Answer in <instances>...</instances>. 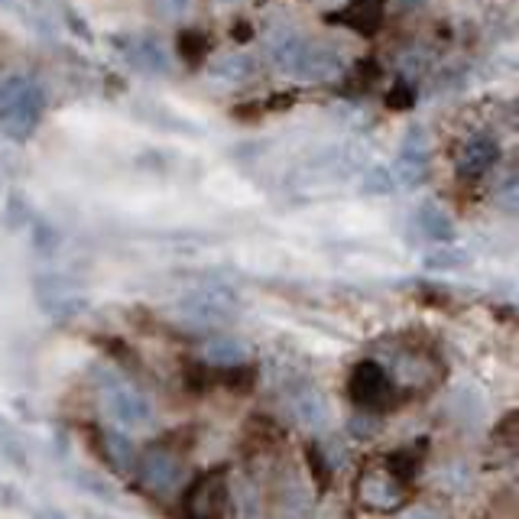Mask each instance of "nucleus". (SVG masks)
Instances as JSON below:
<instances>
[{"mask_svg":"<svg viewBox=\"0 0 519 519\" xmlns=\"http://www.w3.org/2000/svg\"><path fill=\"white\" fill-rule=\"evenodd\" d=\"M270 59L279 75L305 85H331L348 75V62H344V56L335 46L318 43V39H305L299 33L276 36L270 46Z\"/></svg>","mask_w":519,"mask_h":519,"instance_id":"f257e3e1","label":"nucleus"},{"mask_svg":"<svg viewBox=\"0 0 519 519\" xmlns=\"http://www.w3.org/2000/svg\"><path fill=\"white\" fill-rule=\"evenodd\" d=\"M46 98L30 75H7L0 82V137L13 143L30 140L43 121Z\"/></svg>","mask_w":519,"mask_h":519,"instance_id":"f03ea898","label":"nucleus"},{"mask_svg":"<svg viewBox=\"0 0 519 519\" xmlns=\"http://www.w3.org/2000/svg\"><path fill=\"white\" fill-rule=\"evenodd\" d=\"M98 399H101V412L117 429H146L153 422V403L146 399V393L137 383H130L121 374L104 370V377L98 380Z\"/></svg>","mask_w":519,"mask_h":519,"instance_id":"7ed1b4c3","label":"nucleus"},{"mask_svg":"<svg viewBox=\"0 0 519 519\" xmlns=\"http://www.w3.org/2000/svg\"><path fill=\"white\" fill-rule=\"evenodd\" d=\"M137 484L156 500H169L176 497L185 487V461L182 451L172 448L169 442L150 445L140 455V468H137Z\"/></svg>","mask_w":519,"mask_h":519,"instance_id":"20e7f679","label":"nucleus"},{"mask_svg":"<svg viewBox=\"0 0 519 519\" xmlns=\"http://www.w3.org/2000/svg\"><path fill=\"white\" fill-rule=\"evenodd\" d=\"M231 507L228 471H208L192 481L182 494V519H224Z\"/></svg>","mask_w":519,"mask_h":519,"instance_id":"39448f33","label":"nucleus"},{"mask_svg":"<svg viewBox=\"0 0 519 519\" xmlns=\"http://www.w3.org/2000/svg\"><path fill=\"white\" fill-rule=\"evenodd\" d=\"M396 396V380L377 361H357L348 374V399L361 412H383Z\"/></svg>","mask_w":519,"mask_h":519,"instance_id":"423d86ee","label":"nucleus"},{"mask_svg":"<svg viewBox=\"0 0 519 519\" xmlns=\"http://www.w3.org/2000/svg\"><path fill=\"white\" fill-rule=\"evenodd\" d=\"M176 312L182 322L198 325V328H215L228 325L237 315V296L231 289H198L179 299Z\"/></svg>","mask_w":519,"mask_h":519,"instance_id":"0eeeda50","label":"nucleus"},{"mask_svg":"<svg viewBox=\"0 0 519 519\" xmlns=\"http://www.w3.org/2000/svg\"><path fill=\"white\" fill-rule=\"evenodd\" d=\"M406 477H399L390 464H380V468H367L357 481V500L364 503L367 510L377 513H393L399 503L406 500Z\"/></svg>","mask_w":519,"mask_h":519,"instance_id":"6e6552de","label":"nucleus"},{"mask_svg":"<svg viewBox=\"0 0 519 519\" xmlns=\"http://www.w3.org/2000/svg\"><path fill=\"white\" fill-rule=\"evenodd\" d=\"M429 159H432V140L425 127H409L406 137L399 140L393 179L403 189H416V185L429 176Z\"/></svg>","mask_w":519,"mask_h":519,"instance_id":"1a4fd4ad","label":"nucleus"},{"mask_svg":"<svg viewBox=\"0 0 519 519\" xmlns=\"http://www.w3.org/2000/svg\"><path fill=\"white\" fill-rule=\"evenodd\" d=\"M95 445H98L101 461L108 464V468L117 477H137L140 451H137V445H133L124 432H117V429H98L95 432Z\"/></svg>","mask_w":519,"mask_h":519,"instance_id":"9d476101","label":"nucleus"},{"mask_svg":"<svg viewBox=\"0 0 519 519\" xmlns=\"http://www.w3.org/2000/svg\"><path fill=\"white\" fill-rule=\"evenodd\" d=\"M500 159V146L494 137L487 133H474L461 146H458V156H455V169L461 179H481L484 172L494 169V163Z\"/></svg>","mask_w":519,"mask_h":519,"instance_id":"9b49d317","label":"nucleus"},{"mask_svg":"<svg viewBox=\"0 0 519 519\" xmlns=\"http://www.w3.org/2000/svg\"><path fill=\"white\" fill-rule=\"evenodd\" d=\"M124 59L146 75H169L172 72V56L169 49L159 43L156 36H130L121 39Z\"/></svg>","mask_w":519,"mask_h":519,"instance_id":"f8f14e48","label":"nucleus"},{"mask_svg":"<svg viewBox=\"0 0 519 519\" xmlns=\"http://www.w3.org/2000/svg\"><path fill=\"white\" fill-rule=\"evenodd\" d=\"M198 357H202V364L211 370H241L250 364V348L241 338L215 335L198 348Z\"/></svg>","mask_w":519,"mask_h":519,"instance_id":"ddd939ff","label":"nucleus"},{"mask_svg":"<svg viewBox=\"0 0 519 519\" xmlns=\"http://www.w3.org/2000/svg\"><path fill=\"white\" fill-rule=\"evenodd\" d=\"M331 23L348 26V30L361 33V36H374L383 23V0H351L341 10L328 13Z\"/></svg>","mask_w":519,"mask_h":519,"instance_id":"4468645a","label":"nucleus"},{"mask_svg":"<svg viewBox=\"0 0 519 519\" xmlns=\"http://www.w3.org/2000/svg\"><path fill=\"white\" fill-rule=\"evenodd\" d=\"M254 72H257V62H254V56H247V52H228V56L211 59V65H208L211 82L228 85V88L250 82Z\"/></svg>","mask_w":519,"mask_h":519,"instance_id":"2eb2a0df","label":"nucleus"},{"mask_svg":"<svg viewBox=\"0 0 519 519\" xmlns=\"http://www.w3.org/2000/svg\"><path fill=\"white\" fill-rule=\"evenodd\" d=\"M416 224H419V231L425 241H435V244H455V237H458V228H455V221H451V215L445 208H438L435 202L429 205H422L416 211Z\"/></svg>","mask_w":519,"mask_h":519,"instance_id":"dca6fc26","label":"nucleus"},{"mask_svg":"<svg viewBox=\"0 0 519 519\" xmlns=\"http://www.w3.org/2000/svg\"><path fill=\"white\" fill-rule=\"evenodd\" d=\"M292 412L302 425L309 429H318V425H328L331 419V409L325 403V396L318 393L315 387H302L299 393H292Z\"/></svg>","mask_w":519,"mask_h":519,"instance_id":"f3484780","label":"nucleus"},{"mask_svg":"<svg viewBox=\"0 0 519 519\" xmlns=\"http://www.w3.org/2000/svg\"><path fill=\"white\" fill-rule=\"evenodd\" d=\"M468 254H464L461 247H455V244H442L438 250H432V254H425V266H429V270H461V266H468Z\"/></svg>","mask_w":519,"mask_h":519,"instance_id":"a211bd4d","label":"nucleus"},{"mask_svg":"<svg viewBox=\"0 0 519 519\" xmlns=\"http://www.w3.org/2000/svg\"><path fill=\"white\" fill-rule=\"evenodd\" d=\"M396 189V179H393V169H383V166H370V172L364 176V192L370 195H390Z\"/></svg>","mask_w":519,"mask_h":519,"instance_id":"6ab92c4d","label":"nucleus"},{"mask_svg":"<svg viewBox=\"0 0 519 519\" xmlns=\"http://www.w3.org/2000/svg\"><path fill=\"white\" fill-rule=\"evenodd\" d=\"M179 52H182V59H189V62L205 59V56H208V36L198 33V30L182 33V36H179Z\"/></svg>","mask_w":519,"mask_h":519,"instance_id":"aec40b11","label":"nucleus"},{"mask_svg":"<svg viewBox=\"0 0 519 519\" xmlns=\"http://www.w3.org/2000/svg\"><path fill=\"white\" fill-rule=\"evenodd\" d=\"M497 208L500 211H507L510 218H519V179H510V182H503L500 189H497Z\"/></svg>","mask_w":519,"mask_h":519,"instance_id":"412c9836","label":"nucleus"},{"mask_svg":"<svg viewBox=\"0 0 519 519\" xmlns=\"http://www.w3.org/2000/svg\"><path fill=\"white\" fill-rule=\"evenodd\" d=\"M195 7V0H153V10L163 20H182Z\"/></svg>","mask_w":519,"mask_h":519,"instance_id":"4be33fe9","label":"nucleus"},{"mask_svg":"<svg viewBox=\"0 0 519 519\" xmlns=\"http://www.w3.org/2000/svg\"><path fill=\"white\" fill-rule=\"evenodd\" d=\"M412 104H416V88H412L409 82H396L387 95V108L406 111V108H412Z\"/></svg>","mask_w":519,"mask_h":519,"instance_id":"5701e85b","label":"nucleus"},{"mask_svg":"<svg viewBox=\"0 0 519 519\" xmlns=\"http://www.w3.org/2000/svg\"><path fill=\"white\" fill-rule=\"evenodd\" d=\"M390 519H442V516H438V513H432V510H422V507H416V510L396 513V516H390Z\"/></svg>","mask_w":519,"mask_h":519,"instance_id":"b1692460","label":"nucleus"},{"mask_svg":"<svg viewBox=\"0 0 519 519\" xmlns=\"http://www.w3.org/2000/svg\"><path fill=\"white\" fill-rule=\"evenodd\" d=\"M215 4H221V7H234V4H244V0H215Z\"/></svg>","mask_w":519,"mask_h":519,"instance_id":"393cba45","label":"nucleus"}]
</instances>
